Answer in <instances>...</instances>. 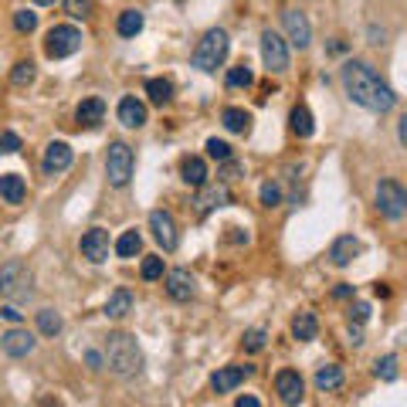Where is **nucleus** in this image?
<instances>
[{
	"mask_svg": "<svg viewBox=\"0 0 407 407\" xmlns=\"http://www.w3.org/2000/svg\"><path fill=\"white\" fill-rule=\"evenodd\" d=\"M343 89H347V96L356 102V105H363L370 112H390L394 105H397V96H394V89H390L384 78L377 75L373 68H370L367 61H347L343 65Z\"/></svg>",
	"mask_w": 407,
	"mask_h": 407,
	"instance_id": "1",
	"label": "nucleus"
},
{
	"mask_svg": "<svg viewBox=\"0 0 407 407\" xmlns=\"http://www.w3.org/2000/svg\"><path fill=\"white\" fill-rule=\"evenodd\" d=\"M102 363L112 373H119V377H133L143 367V353H139V347H136V340L129 332H109V340H105V360Z\"/></svg>",
	"mask_w": 407,
	"mask_h": 407,
	"instance_id": "2",
	"label": "nucleus"
},
{
	"mask_svg": "<svg viewBox=\"0 0 407 407\" xmlns=\"http://www.w3.org/2000/svg\"><path fill=\"white\" fill-rule=\"evenodd\" d=\"M228 51H231L228 31L214 27V31H207L204 38L197 41V48H194V55H190V61H194V68H200V72H214V68H221V65H224Z\"/></svg>",
	"mask_w": 407,
	"mask_h": 407,
	"instance_id": "3",
	"label": "nucleus"
},
{
	"mask_svg": "<svg viewBox=\"0 0 407 407\" xmlns=\"http://www.w3.org/2000/svg\"><path fill=\"white\" fill-rule=\"evenodd\" d=\"M0 295L11 299V302H24L31 299V269L11 258L7 265H0Z\"/></svg>",
	"mask_w": 407,
	"mask_h": 407,
	"instance_id": "4",
	"label": "nucleus"
},
{
	"mask_svg": "<svg viewBox=\"0 0 407 407\" xmlns=\"http://www.w3.org/2000/svg\"><path fill=\"white\" fill-rule=\"evenodd\" d=\"M133 150L122 143V139H116L112 146H109V153H105V176H109V183L112 187H126L129 180H133Z\"/></svg>",
	"mask_w": 407,
	"mask_h": 407,
	"instance_id": "5",
	"label": "nucleus"
},
{
	"mask_svg": "<svg viewBox=\"0 0 407 407\" xmlns=\"http://www.w3.org/2000/svg\"><path fill=\"white\" fill-rule=\"evenodd\" d=\"M78 48H82V31L72 27V24H55L51 31H48V41H44V55L48 58H68V55H75Z\"/></svg>",
	"mask_w": 407,
	"mask_h": 407,
	"instance_id": "6",
	"label": "nucleus"
},
{
	"mask_svg": "<svg viewBox=\"0 0 407 407\" xmlns=\"http://www.w3.org/2000/svg\"><path fill=\"white\" fill-rule=\"evenodd\" d=\"M377 211L390 217V221H401L407 214V190L397 180H380L377 183Z\"/></svg>",
	"mask_w": 407,
	"mask_h": 407,
	"instance_id": "7",
	"label": "nucleus"
},
{
	"mask_svg": "<svg viewBox=\"0 0 407 407\" xmlns=\"http://www.w3.org/2000/svg\"><path fill=\"white\" fill-rule=\"evenodd\" d=\"M261 61H265V68L275 72V75L289 72V44H285L282 34H275V31H261Z\"/></svg>",
	"mask_w": 407,
	"mask_h": 407,
	"instance_id": "8",
	"label": "nucleus"
},
{
	"mask_svg": "<svg viewBox=\"0 0 407 407\" xmlns=\"http://www.w3.org/2000/svg\"><path fill=\"white\" fill-rule=\"evenodd\" d=\"M275 390H278V401L285 407H299L306 401V384H302V377L295 370H282L275 377Z\"/></svg>",
	"mask_w": 407,
	"mask_h": 407,
	"instance_id": "9",
	"label": "nucleus"
},
{
	"mask_svg": "<svg viewBox=\"0 0 407 407\" xmlns=\"http://www.w3.org/2000/svg\"><path fill=\"white\" fill-rule=\"evenodd\" d=\"M72 160H75V153H72L68 143H61V139L58 143H48V146H44V160H41V170L48 176H58L72 167Z\"/></svg>",
	"mask_w": 407,
	"mask_h": 407,
	"instance_id": "10",
	"label": "nucleus"
},
{
	"mask_svg": "<svg viewBox=\"0 0 407 407\" xmlns=\"http://www.w3.org/2000/svg\"><path fill=\"white\" fill-rule=\"evenodd\" d=\"M150 231L153 238L160 241V248L163 252H174L176 248V221L170 211H153L150 214Z\"/></svg>",
	"mask_w": 407,
	"mask_h": 407,
	"instance_id": "11",
	"label": "nucleus"
},
{
	"mask_svg": "<svg viewBox=\"0 0 407 407\" xmlns=\"http://www.w3.org/2000/svg\"><path fill=\"white\" fill-rule=\"evenodd\" d=\"M109 231H102V228H92V231L82 234V254L89 258V261H96V265H102V261H109Z\"/></svg>",
	"mask_w": 407,
	"mask_h": 407,
	"instance_id": "12",
	"label": "nucleus"
},
{
	"mask_svg": "<svg viewBox=\"0 0 407 407\" xmlns=\"http://www.w3.org/2000/svg\"><path fill=\"white\" fill-rule=\"evenodd\" d=\"M282 24H285V34H289V41L299 48V51H302V48H309L312 27H309V20H306L302 11H285V14H282Z\"/></svg>",
	"mask_w": 407,
	"mask_h": 407,
	"instance_id": "13",
	"label": "nucleus"
},
{
	"mask_svg": "<svg viewBox=\"0 0 407 407\" xmlns=\"http://www.w3.org/2000/svg\"><path fill=\"white\" fill-rule=\"evenodd\" d=\"M254 370L252 367H241V363H231V367H221L217 373L211 377V387L217 390V394H231L234 387H241L248 377H252Z\"/></svg>",
	"mask_w": 407,
	"mask_h": 407,
	"instance_id": "14",
	"label": "nucleus"
},
{
	"mask_svg": "<svg viewBox=\"0 0 407 407\" xmlns=\"http://www.w3.org/2000/svg\"><path fill=\"white\" fill-rule=\"evenodd\" d=\"M0 349H4L7 356L20 360V356H27V353L34 349V336L27 330H20V326H11V330L0 336Z\"/></svg>",
	"mask_w": 407,
	"mask_h": 407,
	"instance_id": "15",
	"label": "nucleus"
},
{
	"mask_svg": "<svg viewBox=\"0 0 407 407\" xmlns=\"http://www.w3.org/2000/svg\"><path fill=\"white\" fill-rule=\"evenodd\" d=\"M200 194H197V207L207 214V211H217V207H224V204H231V190H228V183H204V187H197Z\"/></svg>",
	"mask_w": 407,
	"mask_h": 407,
	"instance_id": "16",
	"label": "nucleus"
},
{
	"mask_svg": "<svg viewBox=\"0 0 407 407\" xmlns=\"http://www.w3.org/2000/svg\"><path fill=\"white\" fill-rule=\"evenodd\" d=\"M78 126H85V129H96V126H102V119H105V102L98 96H89L78 102Z\"/></svg>",
	"mask_w": 407,
	"mask_h": 407,
	"instance_id": "17",
	"label": "nucleus"
},
{
	"mask_svg": "<svg viewBox=\"0 0 407 407\" xmlns=\"http://www.w3.org/2000/svg\"><path fill=\"white\" fill-rule=\"evenodd\" d=\"M119 122H122L126 129H139V126H146V105H143L136 96H126L122 102H119Z\"/></svg>",
	"mask_w": 407,
	"mask_h": 407,
	"instance_id": "18",
	"label": "nucleus"
},
{
	"mask_svg": "<svg viewBox=\"0 0 407 407\" xmlns=\"http://www.w3.org/2000/svg\"><path fill=\"white\" fill-rule=\"evenodd\" d=\"M167 295L176 299V302H187L190 295H194V278H190V271L187 269H174L167 275Z\"/></svg>",
	"mask_w": 407,
	"mask_h": 407,
	"instance_id": "19",
	"label": "nucleus"
},
{
	"mask_svg": "<svg viewBox=\"0 0 407 407\" xmlns=\"http://www.w3.org/2000/svg\"><path fill=\"white\" fill-rule=\"evenodd\" d=\"M356 254H360V241H356L353 234H340V238L332 241V248H330L332 265H340V269H347Z\"/></svg>",
	"mask_w": 407,
	"mask_h": 407,
	"instance_id": "20",
	"label": "nucleus"
},
{
	"mask_svg": "<svg viewBox=\"0 0 407 407\" xmlns=\"http://www.w3.org/2000/svg\"><path fill=\"white\" fill-rule=\"evenodd\" d=\"M24 197H27V187H24V176L18 174H4L0 176V200L4 204H24Z\"/></svg>",
	"mask_w": 407,
	"mask_h": 407,
	"instance_id": "21",
	"label": "nucleus"
},
{
	"mask_svg": "<svg viewBox=\"0 0 407 407\" xmlns=\"http://www.w3.org/2000/svg\"><path fill=\"white\" fill-rule=\"evenodd\" d=\"M133 312V292L129 289H116L109 299H105V316L109 319H122Z\"/></svg>",
	"mask_w": 407,
	"mask_h": 407,
	"instance_id": "22",
	"label": "nucleus"
},
{
	"mask_svg": "<svg viewBox=\"0 0 407 407\" xmlns=\"http://www.w3.org/2000/svg\"><path fill=\"white\" fill-rule=\"evenodd\" d=\"M221 122H224V129L228 133H248L252 129V112H245V109H238V105H228L224 112H221Z\"/></svg>",
	"mask_w": 407,
	"mask_h": 407,
	"instance_id": "23",
	"label": "nucleus"
},
{
	"mask_svg": "<svg viewBox=\"0 0 407 407\" xmlns=\"http://www.w3.org/2000/svg\"><path fill=\"white\" fill-rule=\"evenodd\" d=\"M180 174H183V180H187L190 187H204V183H207V163H204L200 156H187V160L180 163Z\"/></svg>",
	"mask_w": 407,
	"mask_h": 407,
	"instance_id": "24",
	"label": "nucleus"
},
{
	"mask_svg": "<svg viewBox=\"0 0 407 407\" xmlns=\"http://www.w3.org/2000/svg\"><path fill=\"white\" fill-rule=\"evenodd\" d=\"M289 122H292V133L299 136V139H309V136L316 133V122H312L309 105H295V109H292V116H289Z\"/></svg>",
	"mask_w": 407,
	"mask_h": 407,
	"instance_id": "25",
	"label": "nucleus"
},
{
	"mask_svg": "<svg viewBox=\"0 0 407 407\" xmlns=\"http://www.w3.org/2000/svg\"><path fill=\"white\" fill-rule=\"evenodd\" d=\"M316 332H319V323H316V316H312V312H299V316L292 319V336H295L299 343L316 340Z\"/></svg>",
	"mask_w": 407,
	"mask_h": 407,
	"instance_id": "26",
	"label": "nucleus"
},
{
	"mask_svg": "<svg viewBox=\"0 0 407 407\" xmlns=\"http://www.w3.org/2000/svg\"><path fill=\"white\" fill-rule=\"evenodd\" d=\"M143 24H146V20H143L139 11H122L119 20H116V31L122 34V38H136V34L143 31Z\"/></svg>",
	"mask_w": 407,
	"mask_h": 407,
	"instance_id": "27",
	"label": "nucleus"
},
{
	"mask_svg": "<svg viewBox=\"0 0 407 407\" xmlns=\"http://www.w3.org/2000/svg\"><path fill=\"white\" fill-rule=\"evenodd\" d=\"M146 92H150V102H153V105H167V102L174 98V85H170V78H150V82H146Z\"/></svg>",
	"mask_w": 407,
	"mask_h": 407,
	"instance_id": "28",
	"label": "nucleus"
},
{
	"mask_svg": "<svg viewBox=\"0 0 407 407\" xmlns=\"http://www.w3.org/2000/svg\"><path fill=\"white\" fill-rule=\"evenodd\" d=\"M340 384H343V370L340 367L326 363V367L316 370V387L319 390H332V387H340Z\"/></svg>",
	"mask_w": 407,
	"mask_h": 407,
	"instance_id": "29",
	"label": "nucleus"
},
{
	"mask_svg": "<svg viewBox=\"0 0 407 407\" xmlns=\"http://www.w3.org/2000/svg\"><path fill=\"white\" fill-rule=\"evenodd\" d=\"M139 248H143V238L136 231H122L116 241V254L119 258H133V254H139Z\"/></svg>",
	"mask_w": 407,
	"mask_h": 407,
	"instance_id": "30",
	"label": "nucleus"
},
{
	"mask_svg": "<svg viewBox=\"0 0 407 407\" xmlns=\"http://www.w3.org/2000/svg\"><path fill=\"white\" fill-rule=\"evenodd\" d=\"M61 316L55 309H41L38 312V330H41V336H58L61 332Z\"/></svg>",
	"mask_w": 407,
	"mask_h": 407,
	"instance_id": "31",
	"label": "nucleus"
},
{
	"mask_svg": "<svg viewBox=\"0 0 407 407\" xmlns=\"http://www.w3.org/2000/svg\"><path fill=\"white\" fill-rule=\"evenodd\" d=\"M34 75H38V72H34V61H18L14 72H11V82H14V85H31Z\"/></svg>",
	"mask_w": 407,
	"mask_h": 407,
	"instance_id": "32",
	"label": "nucleus"
},
{
	"mask_svg": "<svg viewBox=\"0 0 407 407\" xmlns=\"http://www.w3.org/2000/svg\"><path fill=\"white\" fill-rule=\"evenodd\" d=\"M373 373H377L380 380L394 384V380H397V356H380V360H377V367H373Z\"/></svg>",
	"mask_w": 407,
	"mask_h": 407,
	"instance_id": "33",
	"label": "nucleus"
},
{
	"mask_svg": "<svg viewBox=\"0 0 407 407\" xmlns=\"http://www.w3.org/2000/svg\"><path fill=\"white\" fill-rule=\"evenodd\" d=\"M252 82H254V75H252V68H248V65H238V68L228 72V85H231V89H248Z\"/></svg>",
	"mask_w": 407,
	"mask_h": 407,
	"instance_id": "34",
	"label": "nucleus"
},
{
	"mask_svg": "<svg viewBox=\"0 0 407 407\" xmlns=\"http://www.w3.org/2000/svg\"><path fill=\"white\" fill-rule=\"evenodd\" d=\"M143 278H146V282L163 278V258H160V254H146V258H143Z\"/></svg>",
	"mask_w": 407,
	"mask_h": 407,
	"instance_id": "35",
	"label": "nucleus"
},
{
	"mask_svg": "<svg viewBox=\"0 0 407 407\" xmlns=\"http://www.w3.org/2000/svg\"><path fill=\"white\" fill-rule=\"evenodd\" d=\"M207 156H211V160H217V163H224V160H231V146H228L224 139L211 136V139H207Z\"/></svg>",
	"mask_w": 407,
	"mask_h": 407,
	"instance_id": "36",
	"label": "nucleus"
},
{
	"mask_svg": "<svg viewBox=\"0 0 407 407\" xmlns=\"http://www.w3.org/2000/svg\"><path fill=\"white\" fill-rule=\"evenodd\" d=\"M258 197H261V204H265V207H278V204H282V187L269 180V183H261Z\"/></svg>",
	"mask_w": 407,
	"mask_h": 407,
	"instance_id": "37",
	"label": "nucleus"
},
{
	"mask_svg": "<svg viewBox=\"0 0 407 407\" xmlns=\"http://www.w3.org/2000/svg\"><path fill=\"white\" fill-rule=\"evenodd\" d=\"M14 27H18L20 34H31V31L38 27V14H34V11H18V14H14Z\"/></svg>",
	"mask_w": 407,
	"mask_h": 407,
	"instance_id": "38",
	"label": "nucleus"
},
{
	"mask_svg": "<svg viewBox=\"0 0 407 407\" xmlns=\"http://www.w3.org/2000/svg\"><path fill=\"white\" fill-rule=\"evenodd\" d=\"M65 11H68V18L85 20L92 14V0H65Z\"/></svg>",
	"mask_w": 407,
	"mask_h": 407,
	"instance_id": "39",
	"label": "nucleus"
},
{
	"mask_svg": "<svg viewBox=\"0 0 407 407\" xmlns=\"http://www.w3.org/2000/svg\"><path fill=\"white\" fill-rule=\"evenodd\" d=\"M217 176H221V183H231V180H238V176H245V167H241V163H234V160H224Z\"/></svg>",
	"mask_w": 407,
	"mask_h": 407,
	"instance_id": "40",
	"label": "nucleus"
},
{
	"mask_svg": "<svg viewBox=\"0 0 407 407\" xmlns=\"http://www.w3.org/2000/svg\"><path fill=\"white\" fill-rule=\"evenodd\" d=\"M245 349H248V353L265 349V330H248L245 332Z\"/></svg>",
	"mask_w": 407,
	"mask_h": 407,
	"instance_id": "41",
	"label": "nucleus"
},
{
	"mask_svg": "<svg viewBox=\"0 0 407 407\" xmlns=\"http://www.w3.org/2000/svg\"><path fill=\"white\" fill-rule=\"evenodd\" d=\"M367 319H370V306H367V302H356V306H349V323H353V326H363Z\"/></svg>",
	"mask_w": 407,
	"mask_h": 407,
	"instance_id": "42",
	"label": "nucleus"
},
{
	"mask_svg": "<svg viewBox=\"0 0 407 407\" xmlns=\"http://www.w3.org/2000/svg\"><path fill=\"white\" fill-rule=\"evenodd\" d=\"M18 150H20V136L18 133H4V136H0V156L18 153Z\"/></svg>",
	"mask_w": 407,
	"mask_h": 407,
	"instance_id": "43",
	"label": "nucleus"
},
{
	"mask_svg": "<svg viewBox=\"0 0 407 407\" xmlns=\"http://www.w3.org/2000/svg\"><path fill=\"white\" fill-rule=\"evenodd\" d=\"M0 319H7L11 326H18L20 319H24V312H20L14 302H7V306H0Z\"/></svg>",
	"mask_w": 407,
	"mask_h": 407,
	"instance_id": "44",
	"label": "nucleus"
},
{
	"mask_svg": "<svg viewBox=\"0 0 407 407\" xmlns=\"http://www.w3.org/2000/svg\"><path fill=\"white\" fill-rule=\"evenodd\" d=\"M234 407H261V404H258V397H252V394H241V397L234 401Z\"/></svg>",
	"mask_w": 407,
	"mask_h": 407,
	"instance_id": "45",
	"label": "nucleus"
},
{
	"mask_svg": "<svg viewBox=\"0 0 407 407\" xmlns=\"http://www.w3.org/2000/svg\"><path fill=\"white\" fill-rule=\"evenodd\" d=\"M85 363H89L92 370H102V356H98L96 349H89V353H85Z\"/></svg>",
	"mask_w": 407,
	"mask_h": 407,
	"instance_id": "46",
	"label": "nucleus"
},
{
	"mask_svg": "<svg viewBox=\"0 0 407 407\" xmlns=\"http://www.w3.org/2000/svg\"><path fill=\"white\" fill-rule=\"evenodd\" d=\"M349 343H353V347L363 343V332H360V326H353V323H349Z\"/></svg>",
	"mask_w": 407,
	"mask_h": 407,
	"instance_id": "47",
	"label": "nucleus"
},
{
	"mask_svg": "<svg viewBox=\"0 0 407 407\" xmlns=\"http://www.w3.org/2000/svg\"><path fill=\"white\" fill-rule=\"evenodd\" d=\"M332 295H336V299H349V295H353V285L343 282V285H336V289H332Z\"/></svg>",
	"mask_w": 407,
	"mask_h": 407,
	"instance_id": "48",
	"label": "nucleus"
},
{
	"mask_svg": "<svg viewBox=\"0 0 407 407\" xmlns=\"http://www.w3.org/2000/svg\"><path fill=\"white\" fill-rule=\"evenodd\" d=\"M397 136H401V143H407V119H401V126H397Z\"/></svg>",
	"mask_w": 407,
	"mask_h": 407,
	"instance_id": "49",
	"label": "nucleus"
},
{
	"mask_svg": "<svg viewBox=\"0 0 407 407\" xmlns=\"http://www.w3.org/2000/svg\"><path fill=\"white\" fill-rule=\"evenodd\" d=\"M34 4H38V7H51L55 0H34Z\"/></svg>",
	"mask_w": 407,
	"mask_h": 407,
	"instance_id": "50",
	"label": "nucleus"
}]
</instances>
